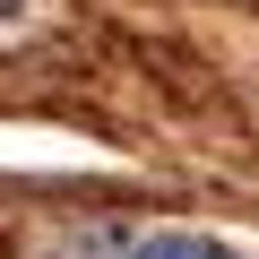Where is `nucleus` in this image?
<instances>
[{"instance_id": "2", "label": "nucleus", "mask_w": 259, "mask_h": 259, "mask_svg": "<svg viewBox=\"0 0 259 259\" xmlns=\"http://www.w3.org/2000/svg\"><path fill=\"white\" fill-rule=\"evenodd\" d=\"M9 9H18V0H0V18H9Z\"/></svg>"}, {"instance_id": "1", "label": "nucleus", "mask_w": 259, "mask_h": 259, "mask_svg": "<svg viewBox=\"0 0 259 259\" xmlns=\"http://www.w3.org/2000/svg\"><path fill=\"white\" fill-rule=\"evenodd\" d=\"M69 259H259V250H233V242L182 233V225H95L69 242Z\"/></svg>"}]
</instances>
